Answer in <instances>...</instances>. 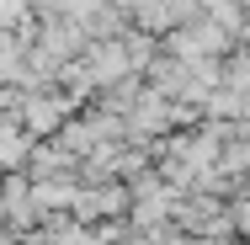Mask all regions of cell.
Listing matches in <instances>:
<instances>
[{
    "mask_svg": "<svg viewBox=\"0 0 250 245\" xmlns=\"http://www.w3.org/2000/svg\"><path fill=\"white\" fill-rule=\"evenodd\" d=\"M59 112H64V101H27V128L43 134V128L59 123Z\"/></svg>",
    "mask_w": 250,
    "mask_h": 245,
    "instance_id": "cell-1",
    "label": "cell"
},
{
    "mask_svg": "<svg viewBox=\"0 0 250 245\" xmlns=\"http://www.w3.org/2000/svg\"><path fill=\"white\" fill-rule=\"evenodd\" d=\"M21 139H16V128H5V123H0V160H5V165H11V160H21Z\"/></svg>",
    "mask_w": 250,
    "mask_h": 245,
    "instance_id": "cell-2",
    "label": "cell"
}]
</instances>
